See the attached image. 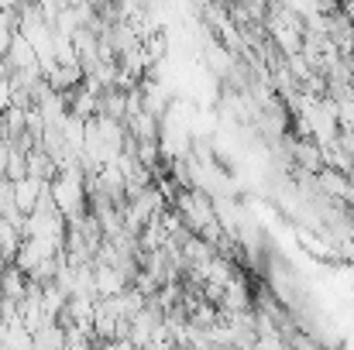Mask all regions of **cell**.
<instances>
[{"instance_id": "cell-1", "label": "cell", "mask_w": 354, "mask_h": 350, "mask_svg": "<svg viewBox=\"0 0 354 350\" xmlns=\"http://www.w3.org/2000/svg\"><path fill=\"white\" fill-rule=\"evenodd\" d=\"M289 155H292V165L303 168V172H310V175H320L327 168L324 148L313 137H289Z\"/></svg>"}, {"instance_id": "cell-2", "label": "cell", "mask_w": 354, "mask_h": 350, "mask_svg": "<svg viewBox=\"0 0 354 350\" xmlns=\"http://www.w3.org/2000/svg\"><path fill=\"white\" fill-rule=\"evenodd\" d=\"M97 268V295L107 299V295H120L127 289V278L120 275V268L114 264H93Z\"/></svg>"}, {"instance_id": "cell-3", "label": "cell", "mask_w": 354, "mask_h": 350, "mask_svg": "<svg viewBox=\"0 0 354 350\" xmlns=\"http://www.w3.org/2000/svg\"><path fill=\"white\" fill-rule=\"evenodd\" d=\"M97 117H114V120H124L127 117V90H104L100 93V114Z\"/></svg>"}, {"instance_id": "cell-4", "label": "cell", "mask_w": 354, "mask_h": 350, "mask_svg": "<svg viewBox=\"0 0 354 350\" xmlns=\"http://www.w3.org/2000/svg\"><path fill=\"white\" fill-rule=\"evenodd\" d=\"M286 344H289V350H324V344H320L317 337H310L306 330H292V333H286Z\"/></svg>"}, {"instance_id": "cell-5", "label": "cell", "mask_w": 354, "mask_h": 350, "mask_svg": "<svg viewBox=\"0 0 354 350\" xmlns=\"http://www.w3.org/2000/svg\"><path fill=\"white\" fill-rule=\"evenodd\" d=\"M337 124H341V130L354 134V97L337 100Z\"/></svg>"}]
</instances>
